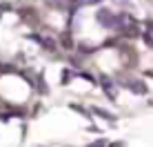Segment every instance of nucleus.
<instances>
[{
    "instance_id": "1",
    "label": "nucleus",
    "mask_w": 153,
    "mask_h": 147,
    "mask_svg": "<svg viewBox=\"0 0 153 147\" xmlns=\"http://www.w3.org/2000/svg\"><path fill=\"white\" fill-rule=\"evenodd\" d=\"M115 80H118V85H120V87H124L126 92L135 94V96H146V94H149V87H146V82L142 80V78L131 76V74H124V76H115Z\"/></svg>"
},
{
    "instance_id": "2",
    "label": "nucleus",
    "mask_w": 153,
    "mask_h": 147,
    "mask_svg": "<svg viewBox=\"0 0 153 147\" xmlns=\"http://www.w3.org/2000/svg\"><path fill=\"white\" fill-rule=\"evenodd\" d=\"M98 87L104 92V96H107L111 103L118 100V80H115V76L100 74V76H98Z\"/></svg>"
},
{
    "instance_id": "3",
    "label": "nucleus",
    "mask_w": 153,
    "mask_h": 147,
    "mask_svg": "<svg viewBox=\"0 0 153 147\" xmlns=\"http://www.w3.org/2000/svg\"><path fill=\"white\" fill-rule=\"evenodd\" d=\"M115 16H118V11H113V9H109V7H98L96 14H93V18H96V22H98L102 29L115 31Z\"/></svg>"
},
{
    "instance_id": "4",
    "label": "nucleus",
    "mask_w": 153,
    "mask_h": 147,
    "mask_svg": "<svg viewBox=\"0 0 153 147\" xmlns=\"http://www.w3.org/2000/svg\"><path fill=\"white\" fill-rule=\"evenodd\" d=\"M58 43H60V47L65 51H76V47H78L76 38H73V31L67 29V27H65V31H62L60 36H58Z\"/></svg>"
},
{
    "instance_id": "5",
    "label": "nucleus",
    "mask_w": 153,
    "mask_h": 147,
    "mask_svg": "<svg viewBox=\"0 0 153 147\" xmlns=\"http://www.w3.org/2000/svg\"><path fill=\"white\" fill-rule=\"evenodd\" d=\"M18 16H20L22 20H27L31 27H36V25L40 22V16H38V11H36L33 7H20V9H18Z\"/></svg>"
},
{
    "instance_id": "6",
    "label": "nucleus",
    "mask_w": 153,
    "mask_h": 147,
    "mask_svg": "<svg viewBox=\"0 0 153 147\" xmlns=\"http://www.w3.org/2000/svg\"><path fill=\"white\" fill-rule=\"evenodd\" d=\"M89 109H91L93 116H98V118L107 120L109 125H115V123H118V116H115V114H111L109 109H104V107H98V105H93V107H89Z\"/></svg>"
},
{
    "instance_id": "7",
    "label": "nucleus",
    "mask_w": 153,
    "mask_h": 147,
    "mask_svg": "<svg viewBox=\"0 0 153 147\" xmlns=\"http://www.w3.org/2000/svg\"><path fill=\"white\" fill-rule=\"evenodd\" d=\"M40 47H42L45 51H49V54H56V51L60 49V43H58L53 36H47V34H45V36H42V43H40Z\"/></svg>"
},
{
    "instance_id": "8",
    "label": "nucleus",
    "mask_w": 153,
    "mask_h": 147,
    "mask_svg": "<svg viewBox=\"0 0 153 147\" xmlns=\"http://www.w3.org/2000/svg\"><path fill=\"white\" fill-rule=\"evenodd\" d=\"M73 78H78V69H73V67H62V71H60V85L67 87Z\"/></svg>"
},
{
    "instance_id": "9",
    "label": "nucleus",
    "mask_w": 153,
    "mask_h": 147,
    "mask_svg": "<svg viewBox=\"0 0 153 147\" xmlns=\"http://www.w3.org/2000/svg\"><path fill=\"white\" fill-rule=\"evenodd\" d=\"M76 51L80 56H84V58H87V56H93L96 54V51H100V45H89V43H78V47H76Z\"/></svg>"
},
{
    "instance_id": "10",
    "label": "nucleus",
    "mask_w": 153,
    "mask_h": 147,
    "mask_svg": "<svg viewBox=\"0 0 153 147\" xmlns=\"http://www.w3.org/2000/svg\"><path fill=\"white\" fill-rule=\"evenodd\" d=\"M69 107L73 109V112H78V114H80V116H84L87 120H93V114H91V109L82 107V105H78V103H69Z\"/></svg>"
},
{
    "instance_id": "11",
    "label": "nucleus",
    "mask_w": 153,
    "mask_h": 147,
    "mask_svg": "<svg viewBox=\"0 0 153 147\" xmlns=\"http://www.w3.org/2000/svg\"><path fill=\"white\" fill-rule=\"evenodd\" d=\"M102 2H104V0H71L69 4L82 9V7H98V4H102Z\"/></svg>"
},
{
    "instance_id": "12",
    "label": "nucleus",
    "mask_w": 153,
    "mask_h": 147,
    "mask_svg": "<svg viewBox=\"0 0 153 147\" xmlns=\"http://www.w3.org/2000/svg\"><path fill=\"white\" fill-rule=\"evenodd\" d=\"M36 89H38V94H49V85L42 74H36Z\"/></svg>"
},
{
    "instance_id": "13",
    "label": "nucleus",
    "mask_w": 153,
    "mask_h": 147,
    "mask_svg": "<svg viewBox=\"0 0 153 147\" xmlns=\"http://www.w3.org/2000/svg\"><path fill=\"white\" fill-rule=\"evenodd\" d=\"M67 60H69V65L73 67V69H78V67H80V69H82L84 56H80V54H78V56H69V58H67Z\"/></svg>"
},
{
    "instance_id": "14",
    "label": "nucleus",
    "mask_w": 153,
    "mask_h": 147,
    "mask_svg": "<svg viewBox=\"0 0 153 147\" xmlns=\"http://www.w3.org/2000/svg\"><path fill=\"white\" fill-rule=\"evenodd\" d=\"M142 40H144V45L149 47V49H153V34L151 31H142V36H140Z\"/></svg>"
},
{
    "instance_id": "15",
    "label": "nucleus",
    "mask_w": 153,
    "mask_h": 147,
    "mask_svg": "<svg viewBox=\"0 0 153 147\" xmlns=\"http://www.w3.org/2000/svg\"><path fill=\"white\" fill-rule=\"evenodd\" d=\"M87 147H109V140L107 138H96L93 143H89Z\"/></svg>"
},
{
    "instance_id": "16",
    "label": "nucleus",
    "mask_w": 153,
    "mask_h": 147,
    "mask_svg": "<svg viewBox=\"0 0 153 147\" xmlns=\"http://www.w3.org/2000/svg\"><path fill=\"white\" fill-rule=\"evenodd\" d=\"M142 25H144V31H151V34H153V18H144Z\"/></svg>"
},
{
    "instance_id": "17",
    "label": "nucleus",
    "mask_w": 153,
    "mask_h": 147,
    "mask_svg": "<svg viewBox=\"0 0 153 147\" xmlns=\"http://www.w3.org/2000/svg\"><path fill=\"white\" fill-rule=\"evenodd\" d=\"M11 9H13L11 4H7V2H0V16H2L4 11H11Z\"/></svg>"
},
{
    "instance_id": "18",
    "label": "nucleus",
    "mask_w": 153,
    "mask_h": 147,
    "mask_svg": "<svg viewBox=\"0 0 153 147\" xmlns=\"http://www.w3.org/2000/svg\"><path fill=\"white\" fill-rule=\"evenodd\" d=\"M109 147H126V140H111Z\"/></svg>"
},
{
    "instance_id": "19",
    "label": "nucleus",
    "mask_w": 153,
    "mask_h": 147,
    "mask_svg": "<svg viewBox=\"0 0 153 147\" xmlns=\"http://www.w3.org/2000/svg\"><path fill=\"white\" fill-rule=\"evenodd\" d=\"M146 76H151V78H153V71H146Z\"/></svg>"
},
{
    "instance_id": "20",
    "label": "nucleus",
    "mask_w": 153,
    "mask_h": 147,
    "mask_svg": "<svg viewBox=\"0 0 153 147\" xmlns=\"http://www.w3.org/2000/svg\"><path fill=\"white\" fill-rule=\"evenodd\" d=\"M38 147H45V145H38Z\"/></svg>"
}]
</instances>
